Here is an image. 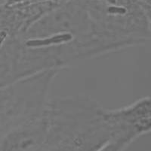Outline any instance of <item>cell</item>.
<instances>
[{
	"mask_svg": "<svg viewBox=\"0 0 151 151\" xmlns=\"http://www.w3.org/2000/svg\"><path fill=\"white\" fill-rule=\"evenodd\" d=\"M107 1L110 2V3H112V4H116V0H107Z\"/></svg>",
	"mask_w": 151,
	"mask_h": 151,
	"instance_id": "5b68a950",
	"label": "cell"
},
{
	"mask_svg": "<svg viewBox=\"0 0 151 151\" xmlns=\"http://www.w3.org/2000/svg\"><path fill=\"white\" fill-rule=\"evenodd\" d=\"M7 36V32L5 31H1L0 32V46L2 45V42H4L5 38Z\"/></svg>",
	"mask_w": 151,
	"mask_h": 151,
	"instance_id": "3957f363",
	"label": "cell"
},
{
	"mask_svg": "<svg viewBox=\"0 0 151 151\" xmlns=\"http://www.w3.org/2000/svg\"><path fill=\"white\" fill-rule=\"evenodd\" d=\"M20 1H23V0H8V5H12V4L16 3V2H20Z\"/></svg>",
	"mask_w": 151,
	"mask_h": 151,
	"instance_id": "277c9868",
	"label": "cell"
},
{
	"mask_svg": "<svg viewBox=\"0 0 151 151\" xmlns=\"http://www.w3.org/2000/svg\"><path fill=\"white\" fill-rule=\"evenodd\" d=\"M73 38L70 34H62V35H55L52 38L46 39H36V40H30L27 42L26 45L28 47H40L47 46L52 44H59L62 42H66L70 41Z\"/></svg>",
	"mask_w": 151,
	"mask_h": 151,
	"instance_id": "6da1fadb",
	"label": "cell"
},
{
	"mask_svg": "<svg viewBox=\"0 0 151 151\" xmlns=\"http://www.w3.org/2000/svg\"><path fill=\"white\" fill-rule=\"evenodd\" d=\"M108 12L110 14H123L126 12V9L122 7H110L108 9Z\"/></svg>",
	"mask_w": 151,
	"mask_h": 151,
	"instance_id": "7a4b0ae2",
	"label": "cell"
}]
</instances>
